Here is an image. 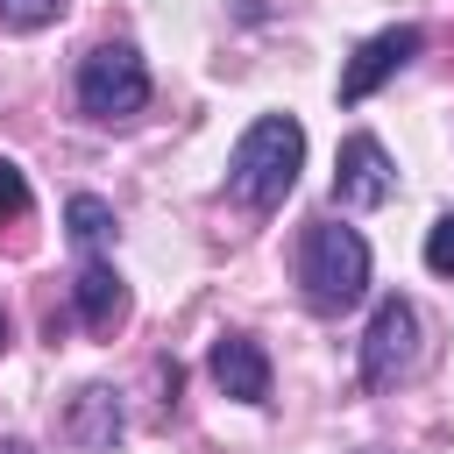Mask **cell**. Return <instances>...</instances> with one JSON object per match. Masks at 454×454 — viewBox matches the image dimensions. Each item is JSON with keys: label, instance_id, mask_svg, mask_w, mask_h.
Returning a JSON list of instances; mask_svg holds the SVG:
<instances>
[{"label": "cell", "instance_id": "cell-15", "mask_svg": "<svg viewBox=\"0 0 454 454\" xmlns=\"http://www.w3.org/2000/svg\"><path fill=\"white\" fill-rule=\"evenodd\" d=\"M0 348H7V312H0Z\"/></svg>", "mask_w": 454, "mask_h": 454}, {"label": "cell", "instance_id": "cell-6", "mask_svg": "<svg viewBox=\"0 0 454 454\" xmlns=\"http://www.w3.org/2000/svg\"><path fill=\"white\" fill-rule=\"evenodd\" d=\"M390 192H397L390 149H383L376 135H348L340 156H333V206H340V213H369V206H383Z\"/></svg>", "mask_w": 454, "mask_h": 454}, {"label": "cell", "instance_id": "cell-4", "mask_svg": "<svg viewBox=\"0 0 454 454\" xmlns=\"http://www.w3.org/2000/svg\"><path fill=\"white\" fill-rule=\"evenodd\" d=\"M419 369V305L411 298H376L369 333H362V383L369 390H397Z\"/></svg>", "mask_w": 454, "mask_h": 454}, {"label": "cell", "instance_id": "cell-14", "mask_svg": "<svg viewBox=\"0 0 454 454\" xmlns=\"http://www.w3.org/2000/svg\"><path fill=\"white\" fill-rule=\"evenodd\" d=\"M0 454H28V447H21V440H7V447H0Z\"/></svg>", "mask_w": 454, "mask_h": 454}, {"label": "cell", "instance_id": "cell-5", "mask_svg": "<svg viewBox=\"0 0 454 454\" xmlns=\"http://www.w3.org/2000/svg\"><path fill=\"white\" fill-rule=\"evenodd\" d=\"M426 50V28H411V21H397V28H376L369 43H355V57L340 64V106H362L376 85H390L411 57Z\"/></svg>", "mask_w": 454, "mask_h": 454}, {"label": "cell", "instance_id": "cell-10", "mask_svg": "<svg viewBox=\"0 0 454 454\" xmlns=\"http://www.w3.org/2000/svg\"><path fill=\"white\" fill-rule=\"evenodd\" d=\"M64 220H71V241H78L85 255H99V248L114 241V206H106V199H92V192H78V199L64 206Z\"/></svg>", "mask_w": 454, "mask_h": 454}, {"label": "cell", "instance_id": "cell-1", "mask_svg": "<svg viewBox=\"0 0 454 454\" xmlns=\"http://www.w3.org/2000/svg\"><path fill=\"white\" fill-rule=\"evenodd\" d=\"M298 170H305V128H298L291 114H262V121L241 128V142H234V156H227V192H234L248 213H270V206L291 199Z\"/></svg>", "mask_w": 454, "mask_h": 454}, {"label": "cell", "instance_id": "cell-11", "mask_svg": "<svg viewBox=\"0 0 454 454\" xmlns=\"http://www.w3.org/2000/svg\"><path fill=\"white\" fill-rule=\"evenodd\" d=\"M57 7H64V0H0V28L35 35V28H50V21H57Z\"/></svg>", "mask_w": 454, "mask_h": 454}, {"label": "cell", "instance_id": "cell-7", "mask_svg": "<svg viewBox=\"0 0 454 454\" xmlns=\"http://www.w3.org/2000/svg\"><path fill=\"white\" fill-rule=\"evenodd\" d=\"M128 433V411H121V390L114 383H85L71 404H64V440L78 454H114Z\"/></svg>", "mask_w": 454, "mask_h": 454}, {"label": "cell", "instance_id": "cell-13", "mask_svg": "<svg viewBox=\"0 0 454 454\" xmlns=\"http://www.w3.org/2000/svg\"><path fill=\"white\" fill-rule=\"evenodd\" d=\"M28 213V177H21V163H7L0 156V227L7 220H21Z\"/></svg>", "mask_w": 454, "mask_h": 454}, {"label": "cell", "instance_id": "cell-8", "mask_svg": "<svg viewBox=\"0 0 454 454\" xmlns=\"http://www.w3.org/2000/svg\"><path fill=\"white\" fill-rule=\"evenodd\" d=\"M206 369H213V383H220L227 397H241V404H270V355H262L255 333H220L213 355H206Z\"/></svg>", "mask_w": 454, "mask_h": 454}, {"label": "cell", "instance_id": "cell-9", "mask_svg": "<svg viewBox=\"0 0 454 454\" xmlns=\"http://www.w3.org/2000/svg\"><path fill=\"white\" fill-rule=\"evenodd\" d=\"M71 305H78V319H85L92 333H114V326L128 319V284H121V270H114L106 255H85L78 277H71Z\"/></svg>", "mask_w": 454, "mask_h": 454}, {"label": "cell", "instance_id": "cell-12", "mask_svg": "<svg viewBox=\"0 0 454 454\" xmlns=\"http://www.w3.org/2000/svg\"><path fill=\"white\" fill-rule=\"evenodd\" d=\"M426 270H433V277H454V213H440V220L426 227Z\"/></svg>", "mask_w": 454, "mask_h": 454}, {"label": "cell", "instance_id": "cell-3", "mask_svg": "<svg viewBox=\"0 0 454 454\" xmlns=\"http://www.w3.org/2000/svg\"><path fill=\"white\" fill-rule=\"evenodd\" d=\"M78 106L92 121H135L149 106V64L135 43H99L78 57Z\"/></svg>", "mask_w": 454, "mask_h": 454}, {"label": "cell", "instance_id": "cell-2", "mask_svg": "<svg viewBox=\"0 0 454 454\" xmlns=\"http://www.w3.org/2000/svg\"><path fill=\"white\" fill-rule=\"evenodd\" d=\"M298 291L312 312H348L369 298V241L348 220H312L298 241Z\"/></svg>", "mask_w": 454, "mask_h": 454}]
</instances>
